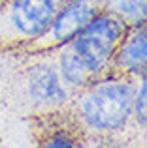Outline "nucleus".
Returning a JSON list of instances; mask_svg holds the SVG:
<instances>
[{
  "label": "nucleus",
  "instance_id": "obj_1",
  "mask_svg": "<svg viewBox=\"0 0 147 148\" xmlns=\"http://www.w3.org/2000/svg\"><path fill=\"white\" fill-rule=\"evenodd\" d=\"M125 30L123 19L111 13H98L72 38L68 49L60 56L64 79L76 86L91 83L117 53Z\"/></svg>",
  "mask_w": 147,
  "mask_h": 148
},
{
  "label": "nucleus",
  "instance_id": "obj_2",
  "mask_svg": "<svg viewBox=\"0 0 147 148\" xmlns=\"http://www.w3.org/2000/svg\"><path fill=\"white\" fill-rule=\"evenodd\" d=\"M136 107V90L126 81H104L83 101V118L100 131H113L128 122Z\"/></svg>",
  "mask_w": 147,
  "mask_h": 148
},
{
  "label": "nucleus",
  "instance_id": "obj_3",
  "mask_svg": "<svg viewBox=\"0 0 147 148\" xmlns=\"http://www.w3.org/2000/svg\"><path fill=\"white\" fill-rule=\"evenodd\" d=\"M66 0H8L0 11V23L19 40L44 36L55 23Z\"/></svg>",
  "mask_w": 147,
  "mask_h": 148
},
{
  "label": "nucleus",
  "instance_id": "obj_4",
  "mask_svg": "<svg viewBox=\"0 0 147 148\" xmlns=\"http://www.w3.org/2000/svg\"><path fill=\"white\" fill-rule=\"evenodd\" d=\"M102 0H68L60 8L55 23L51 25L53 38L59 41H70L79 30H83L98 15Z\"/></svg>",
  "mask_w": 147,
  "mask_h": 148
},
{
  "label": "nucleus",
  "instance_id": "obj_5",
  "mask_svg": "<svg viewBox=\"0 0 147 148\" xmlns=\"http://www.w3.org/2000/svg\"><path fill=\"white\" fill-rule=\"evenodd\" d=\"M28 94L44 105H57L66 99V90L51 66H36L28 73Z\"/></svg>",
  "mask_w": 147,
  "mask_h": 148
},
{
  "label": "nucleus",
  "instance_id": "obj_6",
  "mask_svg": "<svg viewBox=\"0 0 147 148\" xmlns=\"http://www.w3.org/2000/svg\"><path fill=\"white\" fill-rule=\"evenodd\" d=\"M117 62L123 69L140 73V75H147V25L145 23L128 38H123L121 45L117 49Z\"/></svg>",
  "mask_w": 147,
  "mask_h": 148
},
{
  "label": "nucleus",
  "instance_id": "obj_7",
  "mask_svg": "<svg viewBox=\"0 0 147 148\" xmlns=\"http://www.w3.org/2000/svg\"><path fill=\"white\" fill-rule=\"evenodd\" d=\"M119 13L130 23L144 25L147 23V0H125Z\"/></svg>",
  "mask_w": 147,
  "mask_h": 148
},
{
  "label": "nucleus",
  "instance_id": "obj_8",
  "mask_svg": "<svg viewBox=\"0 0 147 148\" xmlns=\"http://www.w3.org/2000/svg\"><path fill=\"white\" fill-rule=\"evenodd\" d=\"M134 109H136L138 118L144 124H147V75H145V81L141 83L140 92L136 94V107Z\"/></svg>",
  "mask_w": 147,
  "mask_h": 148
},
{
  "label": "nucleus",
  "instance_id": "obj_9",
  "mask_svg": "<svg viewBox=\"0 0 147 148\" xmlns=\"http://www.w3.org/2000/svg\"><path fill=\"white\" fill-rule=\"evenodd\" d=\"M45 145H49V146H76V141L68 133H57V135H51Z\"/></svg>",
  "mask_w": 147,
  "mask_h": 148
},
{
  "label": "nucleus",
  "instance_id": "obj_10",
  "mask_svg": "<svg viewBox=\"0 0 147 148\" xmlns=\"http://www.w3.org/2000/svg\"><path fill=\"white\" fill-rule=\"evenodd\" d=\"M102 2H106V4H107V8H111L113 11H117V13H119V10L123 8L125 0H102Z\"/></svg>",
  "mask_w": 147,
  "mask_h": 148
}]
</instances>
